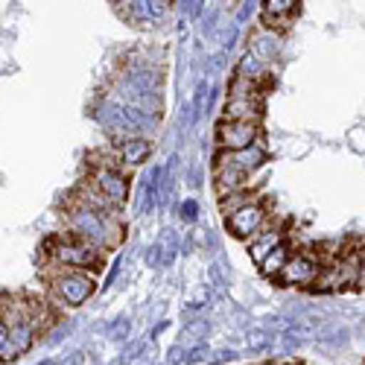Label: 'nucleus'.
I'll return each instance as SVG.
<instances>
[{
	"label": "nucleus",
	"instance_id": "2",
	"mask_svg": "<svg viewBox=\"0 0 365 365\" xmlns=\"http://www.w3.org/2000/svg\"><path fill=\"white\" fill-rule=\"evenodd\" d=\"M50 249V260L56 266H65V269H85V272H97L103 266V249L91 246L88 240L68 234V237H53L47 242Z\"/></svg>",
	"mask_w": 365,
	"mask_h": 365
},
{
	"label": "nucleus",
	"instance_id": "7",
	"mask_svg": "<svg viewBox=\"0 0 365 365\" xmlns=\"http://www.w3.org/2000/svg\"><path fill=\"white\" fill-rule=\"evenodd\" d=\"M263 164H266V152H263L260 143L246 146V149L225 152V155H220V161H217L220 170H228V173H234V175H240V178H246V181H249V175L257 173Z\"/></svg>",
	"mask_w": 365,
	"mask_h": 365
},
{
	"label": "nucleus",
	"instance_id": "10",
	"mask_svg": "<svg viewBox=\"0 0 365 365\" xmlns=\"http://www.w3.org/2000/svg\"><path fill=\"white\" fill-rule=\"evenodd\" d=\"M149 152H152V146H149L146 138L129 135V138H120V140H117L114 158H117L120 164H126V167H138V164H143V161L149 158Z\"/></svg>",
	"mask_w": 365,
	"mask_h": 365
},
{
	"label": "nucleus",
	"instance_id": "13",
	"mask_svg": "<svg viewBox=\"0 0 365 365\" xmlns=\"http://www.w3.org/2000/svg\"><path fill=\"white\" fill-rule=\"evenodd\" d=\"M292 257V249L287 246V242H281V246H275L266 257H263V263H260V272L266 278H278L281 275V269L287 266V260Z\"/></svg>",
	"mask_w": 365,
	"mask_h": 365
},
{
	"label": "nucleus",
	"instance_id": "16",
	"mask_svg": "<svg viewBox=\"0 0 365 365\" xmlns=\"http://www.w3.org/2000/svg\"><path fill=\"white\" fill-rule=\"evenodd\" d=\"M41 365H53V362H41Z\"/></svg>",
	"mask_w": 365,
	"mask_h": 365
},
{
	"label": "nucleus",
	"instance_id": "9",
	"mask_svg": "<svg viewBox=\"0 0 365 365\" xmlns=\"http://www.w3.org/2000/svg\"><path fill=\"white\" fill-rule=\"evenodd\" d=\"M222 120H246V123H260L263 120V97H228L222 108Z\"/></svg>",
	"mask_w": 365,
	"mask_h": 365
},
{
	"label": "nucleus",
	"instance_id": "1",
	"mask_svg": "<svg viewBox=\"0 0 365 365\" xmlns=\"http://www.w3.org/2000/svg\"><path fill=\"white\" fill-rule=\"evenodd\" d=\"M68 225H71V234L88 240L91 246H97L103 252L114 249L123 240V225L117 222L114 214H103V210H94L82 202H76L68 210Z\"/></svg>",
	"mask_w": 365,
	"mask_h": 365
},
{
	"label": "nucleus",
	"instance_id": "14",
	"mask_svg": "<svg viewBox=\"0 0 365 365\" xmlns=\"http://www.w3.org/2000/svg\"><path fill=\"white\" fill-rule=\"evenodd\" d=\"M18 354L21 351H18L15 339H12V327L4 319H0V362H12Z\"/></svg>",
	"mask_w": 365,
	"mask_h": 365
},
{
	"label": "nucleus",
	"instance_id": "3",
	"mask_svg": "<svg viewBox=\"0 0 365 365\" xmlns=\"http://www.w3.org/2000/svg\"><path fill=\"white\" fill-rule=\"evenodd\" d=\"M53 292L62 298L68 307H79L85 304L97 289V281H94V272H85V269H65V266H56L53 272Z\"/></svg>",
	"mask_w": 365,
	"mask_h": 365
},
{
	"label": "nucleus",
	"instance_id": "12",
	"mask_svg": "<svg viewBox=\"0 0 365 365\" xmlns=\"http://www.w3.org/2000/svg\"><path fill=\"white\" fill-rule=\"evenodd\" d=\"M281 242H284V237H281V231H275V228H272V231H257V234L249 240V255H252V260L260 266L263 257H266L272 249H275V246H281Z\"/></svg>",
	"mask_w": 365,
	"mask_h": 365
},
{
	"label": "nucleus",
	"instance_id": "6",
	"mask_svg": "<svg viewBox=\"0 0 365 365\" xmlns=\"http://www.w3.org/2000/svg\"><path fill=\"white\" fill-rule=\"evenodd\" d=\"M260 138H263L260 123H246V120H222V123L217 126V143L225 152L255 146V143H260Z\"/></svg>",
	"mask_w": 365,
	"mask_h": 365
},
{
	"label": "nucleus",
	"instance_id": "15",
	"mask_svg": "<svg viewBox=\"0 0 365 365\" xmlns=\"http://www.w3.org/2000/svg\"><path fill=\"white\" fill-rule=\"evenodd\" d=\"M82 359H85V356H82V354L76 351V354H71V356H68V359H65L62 365H82Z\"/></svg>",
	"mask_w": 365,
	"mask_h": 365
},
{
	"label": "nucleus",
	"instance_id": "4",
	"mask_svg": "<svg viewBox=\"0 0 365 365\" xmlns=\"http://www.w3.org/2000/svg\"><path fill=\"white\" fill-rule=\"evenodd\" d=\"M324 266L327 263L322 257H316L313 252H301V255H292L287 260V266L281 269V275L275 281L284 284V287H313Z\"/></svg>",
	"mask_w": 365,
	"mask_h": 365
},
{
	"label": "nucleus",
	"instance_id": "5",
	"mask_svg": "<svg viewBox=\"0 0 365 365\" xmlns=\"http://www.w3.org/2000/svg\"><path fill=\"white\" fill-rule=\"evenodd\" d=\"M266 217H269L266 205L257 202V199H249L246 205H240L237 210H231V214L225 217V228L240 240H252L257 231H263Z\"/></svg>",
	"mask_w": 365,
	"mask_h": 365
},
{
	"label": "nucleus",
	"instance_id": "11",
	"mask_svg": "<svg viewBox=\"0 0 365 365\" xmlns=\"http://www.w3.org/2000/svg\"><path fill=\"white\" fill-rule=\"evenodd\" d=\"M295 15H298V0H263L266 29H287Z\"/></svg>",
	"mask_w": 365,
	"mask_h": 365
},
{
	"label": "nucleus",
	"instance_id": "8",
	"mask_svg": "<svg viewBox=\"0 0 365 365\" xmlns=\"http://www.w3.org/2000/svg\"><path fill=\"white\" fill-rule=\"evenodd\" d=\"M91 185H94L106 199H111L117 207L123 205L129 199V178L120 173L117 167H100L94 164V170H91Z\"/></svg>",
	"mask_w": 365,
	"mask_h": 365
}]
</instances>
